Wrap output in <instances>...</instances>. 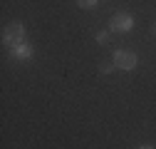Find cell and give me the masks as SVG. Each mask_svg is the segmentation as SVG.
<instances>
[{"instance_id": "cell-1", "label": "cell", "mask_w": 156, "mask_h": 149, "mask_svg": "<svg viewBox=\"0 0 156 149\" xmlns=\"http://www.w3.org/2000/svg\"><path fill=\"white\" fill-rule=\"evenodd\" d=\"M136 62H139V57H136L134 52H129V50L114 52V67H119V70H134Z\"/></svg>"}, {"instance_id": "cell-2", "label": "cell", "mask_w": 156, "mask_h": 149, "mask_svg": "<svg viewBox=\"0 0 156 149\" xmlns=\"http://www.w3.org/2000/svg\"><path fill=\"white\" fill-rule=\"evenodd\" d=\"M112 30H119V32H126V30H131L134 27V20H131V15L129 13H116L114 17H112Z\"/></svg>"}, {"instance_id": "cell-3", "label": "cell", "mask_w": 156, "mask_h": 149, "mask_svg": "<svg viewBox=\"0 0 156 149\" xmlns=\"http://www.w3.org/2000/svg\"><path fill=\"white\" fill-rule=\"evenodd\" d=\"M23 32H25L23 23H10V25H8V30H5V37H3L5 45H12V42L17 45V42L23 40Z\"/></svg>"}, {"instance_id": "cell-4", "label": "cell", "mask_w": 156, "mask_h": 149, "mask_svg": "<svg viewBox=\"0 0 156 149\" xmlns=\"http://www.w3.org/2000/svg\"><path fill=\"white\" fill-rule=\"evenodd\" d=\"M30 52H32V50H30L27 45H20V47H15V50H12V55H17V57H27Z\"/></svg>"}, {"instance_id": "cell-5", "label": "cell", "mask_w": 156, "mask_h": 149, "mask_svg": "<svg viewBox=\"0 0 156 149\" xmlns=\"http://www.w3.org/2000/svg\"><path fill=\"white\" fill-rule=\"evenodd\" d=\"M97 3H99V0H77V5H80V8H94Z\"/></svg>"}, {"instance_id": "cell-6", "label": "cell", "mask_w": 156, "mask_h": 149, "mask_svg": "<svg viewBox=\"0 0 156 149\" xmlns=\"http://www.w3.org/2000/svg\"><path fill=\"white\" fill-rule=\"evenodd\" d=\"M97 42L104 45V42H107V32H99V35H97Z\"/></svg>"}, {"instance_id": "cell-7", "label": "cell", "mask_w": 156, "mask_h": 149, "mask_svg": "<svg viewBox=\"0 0 156 149\" xmlns=\"http://www.w3.org/2000/svg\"><path fill=\"white\" fill-rule=\"evenodd\" d=\"M141 149H154V147H141Z\"/></svg>"}, {"instance_id": "cell-8", "label": "cell", "mask_w": 156, "mask_h": 149, "mask_svg": "<svg viewBox=\"0 0 156 149\" xmlns=\"http://www.w3.org/2000/svg\"><path fill=\"white\" fill-rule=\"evenodd\" d=\"M154 32H156V25H154Z\"/></svg>"}]
</instances>
